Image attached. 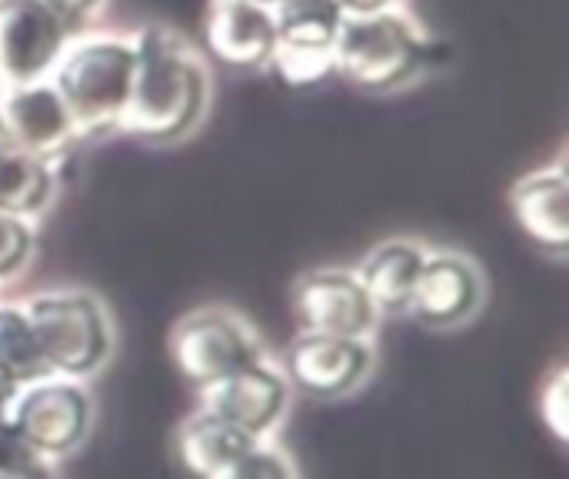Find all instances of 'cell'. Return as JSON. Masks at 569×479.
<instances>
[{"instance_id":"1","label":"cell","mask_w":569,"mask_h":479,"mask_svg":"<svg viewBox=\"0 0 569 479\" xmlns=\"http://www.w3.org/2000/svg\"><path fill=\"white\" fill-rule=\"evenodd\" d=\"M133 83L120 133L147 143H170L187 137L207 107V70L197 50L163 23L140 27L130 37Z\"/></svg>"},{"instance_id":"2","label":"cell","mask_w":569,"mask_h":479,"mask_svg":"<svg viewBox=\"0 0 569 479\" xmlns=\"http://www.w3.org/2000/svg\"><path fill=\"white\" fill-rule=\"evenodd\" d=\"M50 83L73 120L77 140L113 133L120 130L130 103L133 47L130 40L110 33L67 43L50 73Z\"/></svg>"},{"instance_id":"3","label":"cell","mask_w":569,"mask_h":479,"mask_svg":"<svg viewBox=\"0 0 569 479\" xmlns=\"http://www.w3.org/2000/svg\"><path fill=\"white\" fill-rule=\"evenodd\" d=\"M50 377L87 380L100 373L113 353V320L90 290H40L20 303Z\"/></svg>"},{"instance_id":"4","label":"cell","mask_w":569,"mask_h":479,"mask_svg":"<svg viewBox=\"0 0 569 479\" xmlns=\"http://www.w3.org/2000/svg\"><path fill=\"white\" fill-rule=\"evenodd\" d=\"M420 63V30L397 7L367 17H347L333 43V73L370 93H390L403 87Z\"/></svg>"},{"instance_id":"5","label":"cell","mask_w":569,"mask_h":479,"mask_svg":"<svg viewBox=\"0 0 569 479\" xmlns=\"http://www.w3.org/2000/svg\"><path fill=\"white\" fill-rule=\"evenodd\" d=\"M170 357L197 390L270 360L257 327L230 307H197L183 313L170 330Z\"/></svg>"},{"instance_id":"6","label":"cell","mask_w":569,"mask_h":479,"mask_svg":"<svg viewBox=\"0 0 569 479\" xmlns=\"http://www.w3.org/2000/svg\"><path fill=\"white\" fill-rule=\"evenodd\" d=\"M40 457L60 460L80 450L93 423V400L83 380L47 377L23 387L3 417Z\"/></svg>"},{"instance_id":"7","label":"cell","mask_w":569,"mask_h":479,"mask_svg":"<svg viewBox=\"0 0 569 479\" xmlns=\"http://www.w3.org/2000/svg\"><path fill=\"white\" fill-rule=\"evenodd\" d=\"M333 0H280L273 7L277 47L270 67L290 87H313L333 73V43L343 27Z\"/></svg>"},{"instance_id":"8","label":"cell","mask_w":569,"mask_h":479,"mask_svg":"<svg viewBox=\"0 0 569 479\" xmlns=\"http://www.w3.org/2000/svg\"><path fill=\"white\" fill-rule=\"evenodd\" d=\"M377 367L373 340L330 337L300 330L283 357V377L290 387L313 400H343L357 393Z\"/></svg>"},{"instance_id":"9","label":"cell","mask_w":569,"mask_h":479,"mask_svg":"<svg viewBox=\"0 0 569 479\" xmlns=\"http://www.w3.org/2000/svg\"><path fill=\"white\" fill-rule=\"evenodd\" d=\"M70 27L40 0H0V90L50 80Z\"/></svg>"},{"instance_id":"10","label":"cell","mask_w":569,"mask_h":479,"mask_svg":"<svg viewBox=\"0 0 569 479\" xmlns=\"http://www.w3.org/2000/svg\"><path fill=\"white\" fill-rule=\"evenodd\" d=\"M293 313L300 327L310 333L357 337V340H373L380 320L363 283L347 267H317L297 277Z\"/></svg>"},{"instance_id":"11","label":"cell","mask_w":569,"mask_h":479,"mask_svg":"<svg viewBox=\"0 0 569 479\" xmlns=\"http://www.w3.org/2000/svg\"><path fill=\"white\" fill-rule=\"evenodd\" d=\"M487 303V277L477 260L457 250H427L410 317L430 330L467 327Z\"/></svg>"},{"instance_id":"12","label":"cell","mask_w":569,"mask_h":479,"mask_svg":"<svg viewBox=\"0 0 569 479\" xmlns=\"http://www.w3.org/2000/svg\"><path fill=\"white\" fill-rule=\"evenodd\" d=\"M290 393H293V387L287 383L283 370L277 363L263 360V363L240 370L213 387L197 390V397H200L197 407L217 413L220 420L233 423L237 430H243L247 437L263 443L283 423V417L290 410Z\"/></svg>"},{"instance_id":"13","label":"cell","mask_w":569,"mask_h":479,"mask_svg":"<svg viewBox=\"0 0 569 479\" xmlns=\"http://www.w3.org/2000/svg\"><path fill=\"white\" fill-rule=\"evenodd\" d=\"M0 133L47 163L60 160L77 140L73 120L50 80L0 90Z\"/></svg>"},{"instance_id":"14","label":"cell","mask_w":569,"mask_h":479,"mask_svg":"<svg viewBox=\"0 0 569 479\" xmlns=\"http://www.w3.org/2000/svg\"><path fill=\"white\" fill-rule=\"evenodd\" d=\"M203 40L227 67H267L277 47L273 10L250 0H210L203 10Z\"/></svg>"},{"instance_id":"15","label":"cell","mask_w":569,"mask_h":479,"mask_svg":"<svg viewBox=\"0 0 569 479\" xmlns=\"http://www.w3.org/2000/svg\"><path fill=\"white\" fill-rule=\"evenodd\" d=\"M510 210L520 230L547 253L563 257L569 250V180L567 167H540L520 177L510 190Z\"/></svg>"},{"instance_id":"16","label":"cell","mask_w":569,"mask_h":479,"mask_svg":"<svg viewBox=\"0 0 569 479\" xmlns=\"http://www.w3.org/2000/svg\"><path fill=\"white\" fill-rule=\"evenodd\" d=\"M427 260V247L410 237H393L377 243L357 267V280L363 283L367 297L373 300L377 313H407L420 270Z\"/></svg>"},{"instance_id":"17","label":"cell","mask_w":569,"mask_h":479,"mask_svg":"<svg viewBox=\"0 0 569 479\" xmlns=\"http://www.w3.org/2000/svg\"><path fill=\"white\" fill-rule=\"evenodd\" d=\"M250 447H257L253 437H247L243 430H237L233 423L220 420L217 413H210L203 407H197L190 417H183L173 433L177 460L193 479H217Z\"/></svg>"},{"instance_id":"18","label":"cell","mask_w":569,"mask_h":479,"mask_svg":"<svg viewBox=\"0 0 569 479\" xmlns=\"http://www.w3.org/2000/svg\"><path fill=\"white\" fill-rule=\"evenodd\" d=\"M53 190V163L20 150L0 133V213L33 223L50 207Z\"/></svg>"},{"instance_id":"19","label":"cell","mask_w":569,"mask_h":479,"mask_svg":"<svg viewBox=\"0 0 569 479\" xmlns=\"http://www.w3.org/2000/svg\"><path fill=\"white\" fill-rule=\"evenodd\" d=\"M0 373L10 377L20 390L50 377L20 303H0Z\"/></svg>"},{"instance_id":"20","label":"cell","mask_w":569,"mask_h":479,"mask_svg":"<svg viewBox=\"0 0 569 479\" xmlns=\"http://www.w3.org/2000/svg\"><path fill=\"white\" fill-rule=\"evenodd\" d=\"M0 479H50V460L40 457L7 420H0Z\"/></svg>"},{"instance_id":"21","label":"cell","mask_w":569,"mask_h":479,"mask_svg":"<svg viewBox=\"0 0 569 479\" xmlns=\"http://www.w3.org/2000/svg\"><path fill=\"white\" fill-rule=\"evenodd\" d=\"M217 479H300L293 460L270 440L250 447L230 470H223Z\"/></svg>"},{"instance_id":"22","label":"cell","mask_w":569,"mask_h":479,"mask_svg":"<svg viewBox=\"0 0 569 479\" xmlns=\"http://www.w3.org/2000/svg\"><path fill=\"white\" fill-rule=\"evenodd\" d=\"M33 257V223L0 213V283L23 273Z\"/></svg>"},{"instance_id":"23","label":"cell","mask_w":569,"mask_h":479,"mask_svg":"<svg viewBox=\"0 0 569 479\" xmlns=\"http://www.w3.org/2000/svg\"><path fill=\"white\" fill-rule=\"evenodd\" d=\"M540 417L547 430L557 437V443H567L569 437V367L557 363L543 383H540Z\"/></svg>"},{"instance_id":"24","label":"cell","mask_w":569,"mask_h":479,"mask_svg":"<svg viewBox=\"0 0 569 479\" xmlns=\"http://www.w3.org/2000/svg\"><path fill=\"white\" fill-rule=\"evenodd\" d=\"M40 3L73 30V27H80L90 13H97L103 0H40Z\"/></svg>"},{"instance_id":"25","label":"cell","mask_w":569,"mask_h":479,"mask_svg":"<svg viewBox=\"0 0 569 479\" xmlns=\"http://www.w3.org/2000/svg\"><path fill=\"white\" fill-rule=\"evenodd\" d=\"M343 17H367V13H380V10H393L397 0H333Z\"/></svg>"},{"instance_id":"26","label":"cell","mask_w":569,"mask_h":479,"mask_svg":"<svg viewBox=\"0 0 569 479\" xmlns=\"http://www.w3.org/2000/svg\"><path fill=\"white\" fill-rule=\"evenodd\" d=\"M17 393H20V387H17L10 377H3V373H0V420H3V417H7V410L13 407Z\"/></svg>"},{"instance_id":"27","label":"cell","mask_w":569,"mask_h":479,"mask_svg":"<svg viewBox=\"0 0 569 479\" xmlns=\"http://www.w3.org/2000/svg\"><path fill=\"white\" fill-rule=\"evenodd\" d=\"M250 3H260V7H267V10H273V7H277L280 0H250Z\"/></svg>"}]
</instances>
